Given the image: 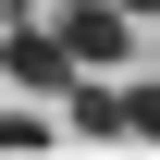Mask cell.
<instances>
[{
  "label": "cell",
  "mask_w": 160,
  "mask_h": 160,
  "mask_svg": "<svg viewBox=\"0 0 160 160\" xmlns=\"http://www.w3.org/2000/svg\"><path fill=\"white\" fill-rule=\"evenodd\" d=\"M49 37L74 49V74H111V62L136 49V12H123V0H49Z\"/></svg>",
  "instance_id": "1"
},
{
  "label": "cell",
  "mask_w": 160,
  "mask_h": 160,
  "mask_svg": "<svg viewBox=\"0 0 160 160\" xmlns=\"http://www.w3.org/2000/svg\"><path fill=\"white\" fill-rule=\"evenodd\" d=\"M0 74H12V86H49V99L74 86V49L49 37V12H12V37H0Z\"/></svg>",
  "instance_id": "2"
},
{
  "label": "cell",
  "mask_w": 160,
  "mask_h": 160,
  "mask_svg": "<svg viewBox=\"0 0 160 160\" xmlns=\"http://www.w3.org/2000/svg\"><path fill=\"white\" fill-rule=\"evenodd\" d=\"M123 136H148V148H160V99H123Z\"/></svg>",
  "instance_id": "3"
},
{
  "label": "cell",
  "mask_w": 160,
  "mask_h": 160,
  "mask_svg": "<svg viewBox=\"0 0 160 160\" xmlns=\"http://www.w3.org/2000/svg\"><path fill=\"white\" fill-rule=\"evenodd\" d=\"M123 12H136V25H148V12H160V0H123Z\"/></svg>",
  "instance_id": "4"
}]
</instances>
